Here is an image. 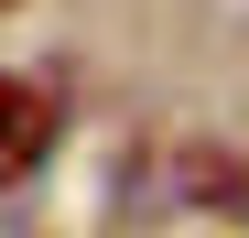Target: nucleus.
Returning <instances> with one entry per match:
<instances>
[{
	"instance_id": "1",
	"label": "nucleus",
	"mask_w": 249,
	"mask_h": 238,
	"mask_svg": "<svg viewBox=\"0 0 249 238\" xmlns=\"http://www.w3.org/2000/svg\"><path fill=\"white\" fill-rule=\"evenodd\" d=\"M54 130H65V108H54L44 76H0V184L44 173L54 163Z\"/></svg>"
}]
</instances>
